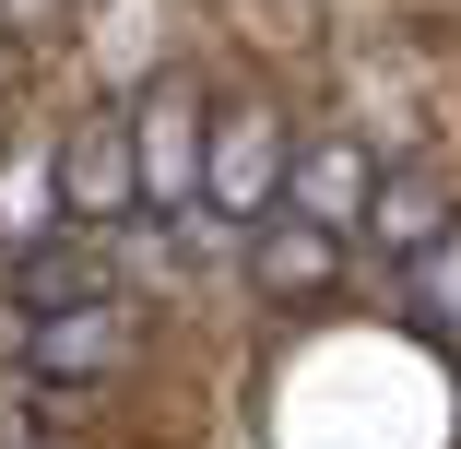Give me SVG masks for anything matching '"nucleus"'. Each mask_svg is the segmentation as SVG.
I'll return each mask as SVG.
<instances>
[{"label":"nucleus","mask_w":461,"mask_h":449,"mask_svg":"<svg viewBox=\"0 0 461 449\" xmlns=\"http://www.w3.org/2000/svg\"><path fill=\"white\" fill-rule=\"evenodd\" d=\"M296 213H308V225H355V213H366V166H355L343 142H331V154H308V177H296Z\"/></svg>","instance_id":"nucleus-7"},{"label":"nucleus","mask_w":461,"mask_h":449,"mask_svg":"<svg viewBox=\"0 0 461 449\" xmlns=\"http://www.w3.org/2000/svg\"><path fill=\"white\" fill-rule=\"evenodd\" d=\"M379 237H391L402 260H414L426 237H449V225H438V190H426V177H391V190H379Z\"/></svg>","instance_id":"nucleus-8"},{"label":"nucleus","mask_w":461,"mask_h":449,"mask_svg":"<svg viewBox=\"0 0 461 449\" xmlns=\"http://www.w3.org/2000/svg\"><path fill=\"white\" fill-rule=\"evenodd\" d=\"M13 13H24V24H48V13H59V0H13Z\"/></svg>","instance_id":"nucleus-10"},{"label":"nucleus","mask_w":461,"mask_h":449,"mask_svg":"<svg viewBox=\"0 0 461 449\" xmlns=\"http://www.w3.org/2000/svg\"><path fill=\"white\" fill-rule=\"evenodd\" d=\"M414 308H426V319H461V225L414 248Z\"/></svg>","instance_id":"nucleus-9"},{"label":"nucleus","mask_w":461,"mask_h":449,"mask_svg":"<svg viewBox=\"0 0 461 449\" xmlns=\"http://www.w3.org/2000/svg\"><path fill=\"white\" fill-rule=\"evenodd\" d=\"M142 213H190V190H213V142L190 130V95H142Z\"/></svg>","instance_id":"nucleus-2"},{"label":"nucleus","mask_w":461,"mask_h":449,"mask_svg":"<svg viewBox=\"0 0 461 449\" xmlns=\"http://www.w3.org/2000/svg\"><path fill=\"white\" fill-rule=\"evenodd\" d=\"M0 449H36V437H0Z\"/></svg>","instance_id":"nucleus-11"},{"label":"nucleus","mask_w":461,"mask_h":449,"mask_svg":"<svg viewBox=\"0 0 461 449\" xmlns=\"http://www.w3.org/2000/svg\"><path fill=\"white\" fill-rule=\"evenodd\" d=\"M213 213H260L272 202V107H225L213 119Z\"/></svg>","instance_id":"nucleus-3"},{"label":"nucleus","mask_w":461,"mask_h":449,"mask_svg":"<svg viewBox=\"0 0 461 449\" xmlns=\"http://www.w3.org/2000/svg\"><path fill=\"white\" fill-rule=\"evenodd\" d=\"M249 273H260L272 296H320V284L343 273V248H331V225H260V248H249Z\"/></svg>","instance_id":"nucleus-4"},{"label":"nucleus","mask_w":461,"mask_h":449,"mask_svg":"<svg viewBox=\"0 0 461 449\" xmlns=\"http://www.w3.org/2000/svg\"><path fill=\"white\" fill-rule=\"evenodd\" d=\"M36 367H48V379H95V367H119V319H107V296L36 319Z\"/></svg>","instance_id":"nucleus-5"},{"label":"nucleus","mask_w":461,"mask_h":449,"mask_svg":"<svg viewBox=\"0 0 461 449\" xmlns=\"http://www.w3.org/2000/svg\"><path fill=\"white\" fill-rule=\"evenodd\" d=\"M59 202H71L83 225L142 213V130H131V119H83V130L59 142Z\"/></svg>","instance_id":"nucleus-1"},{"label":"nucleus","mask_w":461,"mask_h":449,"mask_svg":"<svg viewBox=\"0 0 461 449\" xmlns=\"http://www.w3.org/2000/svg\"><path fill=\"white\" fill-rule=\"evenodd\" d=\"M13 296H24L36 319H59V308H95L107 273H95V248H24V260H13Z\"/></svg>","instance_id":"nucleus-6"}]
</instances>
